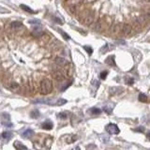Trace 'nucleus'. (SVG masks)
<instances>
[{"instance_id": "20e7f679", "label": "nucleus", "mask_w": 150, "mask_h": 150, "mask_svg": "<svg viewBox=\"0 0 150 150\" xmlns=\"http://www.w3.org/2000/svg\"><path fill=\"white\" fill-rule=\"evenodd\" d=\"M106 25H107V23L105 20L99 19L95 23L94 30L97 31V32H101V31H103V30L106 28Z\"/></svg>"}, {"instance_id": "f257e3e1", "label": "nucleus", "mask_w": 150, "mask_h": 150, "mask_svg": "<svg viewBox=\"0 0 150 150\" xmlns=\"http://www.w3.org/2000/svg\"><path fill=\"white\" fill-rule=\"evenodd\" d=\"M38 90L41 95H48L53 91V83L49 79H42L39 83Z\"/></svg>"}, {"instance_id": "a211bd4d", "label": "nucleus", "mask_w": 150, "mask_h": 150, "mask_svg": "<svg viewBox=\"0 0 150 150\" xmlns=\"http://www.w3.org/2000/svg\"><path fill=\"white\" fill-rule=\"evenodd\" d=\"M14 147L16 148V149H27V146H25V145H22L21 143L17 142V141L14 143Z\"/></svg>"}, {"instance_id": "5701e85b", "label": "nucleus", "mask_w": 150, "mask_h": 150, "mask_svg": "<svg viewBox=\"0 0 150 150\" xmlns=\"http://www.w3.org/2000/svg\"><path fill=\"white\" fill-rule=\"evenodd\" d=\"M58 32L60 33V34H61V35L63 36V37H64V38H65V39H67V41H68V39H69V36L68 35V34H67V33H65L64 32V31H62V29H60V28H58Z\"/></svg>"}, {"instance_id": "412c9836", "label": "nucleus", "mask_w": 150, "mask_h": 150, "mask_svg": "<svg viewBox=\"0 0 150 150\" xmlns=\"http://www.w3.org/2000/svg\"><path fill=\"white\" fill-rule=\"evenodd\" d=\"M139 101H141V102H147L148 98L146 97V95H145V94H140L139 95Z\"/></svg>"}, {"instance_id": "473e14b6", "label": "nucleus", "mask_w": 150, "mask_h": 150, "mask_svg": "<svg viewBox=\"0 0 150 150\" xmlns=\"http://www.w3.org/2000/svg\"><path fill=\"white\" fill-rule=\"evenodd\" d=\"M108 50H109V48H108V44H106V45H105V46H104L103 48L101 49V52L104 54V53L106 52V51H108Z\"/></svg>"}, {"instance_id": "2f4dec72", "label": "nucleus", "mask_w": 150, "mask_h": 150, "mask_svg": "<svg viewBox=\"0 0 150 150\" xmlns=\"http://www.w3.org/2000/svg\"><path fill=\"white\" fill-rule=\"evenodd\" d=\"M135 131H139V132H144V131H145V128H144V127H139L138 128H135Z\"/></svg>"}, {"instance_id": "c85d7f7f", "label": "nucleus", "mask_w": 150, "mask_h": 150, "mask_svg": "<svg viewBox=\"0 0 150 150\" xmlns=\"http://www.w3.org/2000/svg\"><path fill=\"white\" fill-rule=\"evenodd\" d=\"M53 19H54V21H55V22H56V23H57V24H59V25H62V24H63L62 21H61V20H60L59 18H56V17H54Z\"/></svg>"}, {"instance_id": "1a4fd4ad", "label": "nucleus", "mask_w": 150, "mask_h": 150, "mask_svg": "<svg viewBox=\"0 0 150 150\" xmlns=\"http://www.w3.org/2000/svg\"><path fill=\"white\" fill-rule=\"evenodd\" d=\"M42 128L44 129H47V131H50V129H52L54 128V124H53L52 121H50V120H46L45 122L42 123Z\"/></svg>"}, {"instance_id": "cd10ccee", "label": "nucleus", "mask_w": 150, "mask_h": 150, "mask_svg": "<svg viewBox=\"0 0 150 150\" xmlns=\"http://www.w3.org/2000/svg\"><path fill=\"white\" fill-rule=\"evenodd\" d=\"M57 117L60 118V119H65L67 117V115H66L65 113H60V114L57 115Z\"/></svg>"}, {"instance_id": "f8f14e48", "label": "nucleus", "mask_w": 150, "mask_h": 150, "mask_svg": "<svg viewBox=\"0 0 150 150\" xmlns=\"http://www.w3.org/2000/svg\"><path fill=\"white\" fill-rule=\"evenodd\" d=\"M22 135L24 138H31V137L34 135V131H33L32 129L28 128V129H26V131H25L23 132Z\"/></svg>"}, {"instance_id": "423d86ee", "label": "nucleus", "mask_w": 150, "mask_h": 150, "mask_svg": "<svg viewBox=\"0 0 150 150\" xmlns=\"http://www.w3.org/2000/svg\"><path fill=\"white\" fill-rule=\"evenodd\" d=\"M106 131L110 134H118L120 132L119 128L115 124H109L106 126Z\"/></svg>"}, {"instance_id": "c9c22d12", "label": "nucleus", "mask_w": 150, "mask_h": 150, "mask_svg": "<svg viewBox=\"0 0 150 150\" xmlns=\"http://www.w3.org/2000/svg\"><path fill=\"white\" fill-rule=\"evenodd\" d=\"M145 2H147V3H150V0H145Z\"/></svg>"}, {"instance_id": "393cba45", "label": "nucleus", "mask_w": 150, "mask_h": 150, "mask_svg": "<svg viewBox=\"0 0 150 150\" xmlns=\"http://www.w3.org/2000/svg\"><path fill=\"white\" fill-rule=\"evenodd\" d=\"M84 49L86 51V52L88 53V55H92V53H93V49L91 48V47L89 46H84Z\"/></svg>"}, {"instance_id": "c756f323", "label": "nucleus", "mask_w": 150, "mask_h": 150, "mask_svg": "<svg viewBox=\"0 0 150 150\" xmlns=\"http://www.w3.org/2000/svg\"><path fill=\"white\" fill-rule=\"evenodd\" d=\"M30 24H36V25H39V20H30L29 21Z\"/></svg>"}, {"instance_id": "2eb2a0df", "label": "nucleus", "mask_w": 150, "mask_h": 150, "mask_svg": "<svg viewBox=\"0 0 150 150\" xmlns=\"http://www.w3.org/2000/svg\"><path fill=\"white\" fill-rule=\"evenodd\" d=\"M11 137H12V133H11V131H5V132H3L2 135H1V138L6 140V141H8Z\"/></svg>"}, {"instance_id": "f3484780", "label": "nucleus", "mask_w": 150, "mask_h": 150, "mask_svg": "<svg viewBox=\"0 0 150 150\" xmlns=\"http://www.w3.org/2000/svg\"><path fill=\"white\" fill-rule=\"evenodd\" d=\"M88 112H89L91 115H99L101 113V110L98 109V108H96V107H93V108H91Z\"/></svg>"}, {"instance_id": "9b49d317", "label": "nucleus", "mask_w": 150, "mask_h": 150, "mask_svg": "<svg viewBox=\"0 0 150 150\" xmlns=\"http://www.w3.org/2000/svg\"><path fill=\"white\" fill-rule=\"evenodd\" d=\"M77 8H78V6L75 5V4H71V5L68 6V11H69V13H71V14L76 13Z\"/></svg>"}, {"instance_id": "6e6552de", "label": "nucleus", "mask_w": 150, "mask_h": 150, "mask_svg": "<svg viewBox=\"0 0 150 150\" xmlns=\"http://www.w3.org/2000/svg\"><path fill=\"white\" fill-rule=\"evenodd\" d=\"M121 25L122 24H115L112 26V28H111V33L115 34V35L120 33V31H121Z\"/></svg>"}, {"instance_id": "4468645a", "label": "nucleus", "mask_w": 150, "mask_h": 150, "mask_svg": "<svg viewBox=\"0 0 150 150\" xmlns=\"http://www.w3.org/2000/svg\"><path fill=\"white\" fill-rule=\"evenodd\" d=\"M105 62H106L107 65L109 66H115V56L114 55H111L109 57H107L106 60H105Z\"/></svg>"}, {"instance_id": "0eeeda50", "label": "nucleus", "mask_w": 150, "mask_h": 150, "mask_svg": "<svg viewBox=\"0 0 150 150\" xmlns=\"http://www.w3.org/2000/svg\"><path fill=\"white\" fill-rule=\"evenodd\" d=\"M53 78L55 80V81H57V82H60V81H63L64 80V74L59 71H56L55 72H53L52 74Z\"/></svg>"}, {"instance_id": "9d476101", "label": "nucleus", "mask_w": 150, "mask_h": 150, "mask_svg": "<svg viewBox=\"0 0 150 150\" xmlns=\"http://www.w3.org/2000/svg\"><path fill=\"white\" fill-rule=\"evenodd\" d=\"M55 63H56L57 66H59V67H65V66L68 65V61H67L65 58H61V57L56 58V59H55Z\"/></svg>"}, {"instance_id": "a878e982", "label": "nucleus", "mask_w": 150, "mask_h": 150, "mask_svg": "<svg viewBox=\"0 0 150 150\" xmlns=\"http://www.w3.org/2000/svg\"><path fill=\"white\" fill-rule=\"evenodd\" d=\"M66 72H67V75H68V76H71L72 68H71V67H68V68H66Z\"/></svg>"}, {"instance_id": "4be33fe9", "label": "nucleus", "mask_w": 150, "mask_h": 150, "mask_svg": "<svg viewBox=\"0 0 150 150\" xmlns=\"http://www.w3.org/2000/svg\"><path fill=\"white\" fill-rule=\"evenodd\" d=\"M31 117L32 118H38L39 115H41V114H39V112H38V110H35V111H32L31 112Z\"/></svg>"}, {"instance_id": "39448f33", "label": "nucleus", "mask_w": 150, "mask_h": 150, "mask_svg": "<svg viewBox=\"0 0 150 150\" xmlns=\"http://www.w3.org/2000/svg\"><path fill=\"white\" fill-rule=\"evenodd\" d=\"M132 26H131L129 24H122L121 25V31L120 32L122 33L124 36H128L131 35V33H132Z\"/></svg>"}, {"instance_id": "ddd939ff", "label": "nucleus", "mask_w": 150, "mask_h": 150, "mask_svg": "<svg viewBox=\"0 0 150 150\" xmlns=\"http://www.w3.org/2000/svg\"><path fill=\"white\" fill-rule=\"evenodd\" d=\"M123 92V88L121 87H113L110 89V93L112 94V95H119L120 93Z\"/></svg>"}, {"instance_id": "bb28decb", "label": "nucleus", "mask_w": 150, "mask_h": 150, "mask_svg": "<svg viewBox=\"0 0 150 150\" xmlns=\"http://www.w3.org/2000/svg\"><path fill=\"white\" fill-rule=\"evenodd\" d=\"M107 74H108V71H102L101 73V78L102 80H105L107 77Z\"/></svg>"}, {"instance_id": "f704fd0d", "label": "nucleus", "mask_w": 150, "mask_h": 150, "mask_svg": "<svg viewBox=\"0 0 150 150\" xmlns=\"http://www.w3.org/2000/svg\"><path fill=\"white\" fill-rule=\"evenodd\" d=\"M147 138L150 140V132H148V133H147Z\"/></svg>"}, {"instance_id": "b1692460", "label": "nucleus", "mask_w": 150, "mask_h": 150, "mask_svg": "<svg viewBox=\"0 0 150 150\" xmlns=\"http://www.w3.org/2000/svg\"><path fill=\"white\" fill-rule=\"evenodd\" d=\"M134 83V80L131 77H127L126 78V84H128V85H132Z\"/></svg>"}, {"instance_id": "f03ea898", "label": "nucleus", "mask_w": 150, "mask_h": 150, "mask_svg": "<svg viewBox=\"0 0 150 150\" xmlns=\"http://www.w3.org/2000/svg\"><path fill=\"white\" fill-rule=\"evenodd\" d=\"M78 19H79L85 25L89 26V25H92L93 23H94V21H95V13L91 11H85L81 14V16H80Z\"/></svg>"}, {"instance_id": "6ab92c4d", "label": "nucleus", "mask_w": 150, "mask_h": 150, "mask_svg": "<svg viewBox=\"0 0 150 150\" xmlns=\"http://www.w3.org/2000/svg\"><path fill=\"white\" fill-rule=\"evenodd\" d=\"M65 103H67V101H66V99H64V98H59V99H57V101H55V102H54V104H53V105H57V106H61V105H64Z\"/></svg>"}, {"instance_id": "7ed1b4c3", "label": "nucleus", "mask_w": 150, "mask_h": 150, "mask_svg": "<svg viewBox=\"0 0 150 150\" xmlns=\"http://www.w3.org/2000/svg\"><path fill=\"white\" fill-rule=\"evenodd\" d=\"M6 88H8L11 91L13 92H19V90H21V86L19 85V84L14 81H9V82H5L4 84Z\"/></svg>"}, {"instance_id": "aec40b11", "label": "nucleus", "mask_w": 150, "mask_h": 150, "mask_svg": "<svg viewBox=\"0 0 150 150\" xmlns=\"http://www.w3.org/2000/svg\"><path fill=\"white\" fill-rule=\"evenodd\" d=\"M21 8H22L25 11H27V12H29V13H31V14L35 13V11H33L32 8H30L29 7H28V6H26V5H24V4H22V5H21Z\"/></svg>"}, {"instance_id": "72a5a7b5", "label": "nucleus", "mask_w": 150, "mask_h": 150, "mask_svg": "<svg viewBox=\"0 0 150 150\" xmlns=\"http://www.w3.org/2000/svg\"><path fill=\"white\" fill-rule=\"evenodd\" d=\"M2 124H3V125L7 126V127H12V124H11V123L5 122V121H3V122H2Z\"/></svg>"}, {"instance_id": "7c9ffc66", "label": "nucleus", "mask_w": 150, "mask_h": 150, "mask_svg": "<svg viewBox=\"0 0 150 150\" xmlns=\"http://www.w3.org/2000/svg\"><path fill=\"white\" fill-rule=\"evenodd\" d=\"M103 110H104V111H105V112L107 113V114H111V113H112V109H111V108H108V107H107V106L104 107Z\"/></svg>"}, {"instance_id": "dca6fc26", "label": "nucleus", "mask_w": 150, "mask_h": 150, "mask_svg": "<svg viewBox=\"0 0 150 150\" xmlns=\"http://www.w3.org/2000/svg\"><path fill=\"white\" fill-rule=\"evenodd\" d=\"M21 26H23V24L21 22H13L11 23V29L18 30Z\"/></svg>"}]
</instances>
